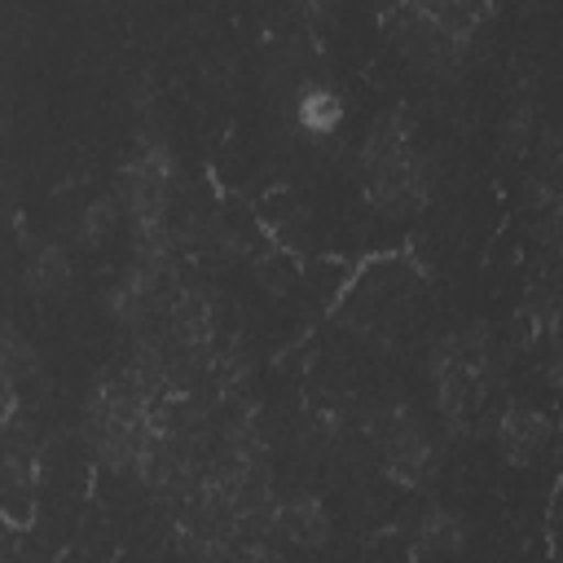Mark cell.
<instances>
[{
	"instance_id": "52a82bcc",
	"label": "cell",
	"mask_w": 563,
	"mask_h": 563,
	"mask_svg": "<svg viewBox=\"0 0 563 563\" xmlns=\"http://www.w3.org/2000/svg\"><path fill=\"white\" fill-rule=\"evenodd\" d=\"M295 114H299V128H303V132H317V136H325V132H334V128L343 123V101H339L330 88H321V84H308V88L299 92V106H295Z\"/></svg>"
},
{
	"instance_id": "3957f363",
	"label": "cell",
	"mask_w": 563,
	"mask_h": 563,
	"mask_svg": "<svg viewBox=\"0 0 563 563\" xmlns=\"http://www.w3.org/2000/svg\"><path fill=\"white\" fill-rule=\"evenodd\" d=\"M387 26H391V40L400 44V53L413 62V66H422V70H431V75H449V70H457V62H462V44L457 40H449L413 0H400L391 13H387Z\"/></svg>"
},
{
	"instance_id": "7c38bea8",
	"label": "cell",
	"mask_w": 563,
	"mask_h": 563,
	"mask_svg": "<svg viewBox=\"0 0 563 563\" xmlns=\"http://www.w3.org/2000/svg\"><path fill=\"white\" fill-rule=\"evenodd\" d=\"M295 9L308 18V22H325L334 13V0H295Z\"/></svg>"
},
{
	"instance_id": "5b68a950",
	"label": "cell",
	"mask_w": 563,
	"mask_h": 563,
	"mask_svg": "<svg viewBox=\"0 0 563 563\" xmlns=\"http://www.w3.org/2000/svg\"><path fill=\"white\" fill-rule=\"evenodd\" d=\"M387 471H391L396 479H405V484L427 479V471H431V444H427V435H422L418 427L400 422V427L387 435Z\"/></svg>"
},
{
	"instance_id": "9c48e42d",
	"label": "cell",
	"mask_w": 563,
	"mask_h": 563,
	"mask_svg": "<svg viewBox=\"0 0 563 563\" xmlns=\"http://www.w3.org/2000/svg\"><path fill=\"white\" fill-rule=\"evenodd\" d=\"M457 545H462V523H457V519L431 515V519L422 523V537H418V550H422V554H449V550H457Z\"/></svg>"
},
{
	"instance_id": "6da1fadb",
	"label": "cell",
	"mask_w": 563,
	"mask_h": 563,
	"mask_svg": "<svg viewBox=\"0 0 563 563\" xmlns=\"http://www.w3.org/2000/svg\"><path fill=\"white\" fill-rule=\"evenodd\" d=\"M361 172H365V189L369 198L391 211V216H409L427 202L431 180L422 158L409 150V136L400 128V119H378L365 150H361Z\"/></svg>"
},
{
	"instance_id": "8992f818",
	"label": "cell",
	"mask_w": 563,
	"mask_h": 563,
	"mask_svg": "<svg viewBox=\"0 0 563 563\" xmlns=\"http://www.w3.org/2000/svg\"><path fill=\"white\" fill-rule=\"evenodd\" d=\"M497 435H501V449L510 453V462H528V457L541 453L550 427H545L541 413H523V409H515V413L501 418V431H497Z\"/></svg>"
},
{
	"instance_id": "30bf717a",
	"label": "cell",
	"mask_w": 563,
	"mask_h": 563,
	"mask_svg": "<svg viewBox=\"0 0 563 563\" xmlns=\"http://www.w3.org/2000/svg\"><path fill=\"white\" fill-rule=\"evenodd\" d=\"M66 277H70V264L62 260L57 246L35 251V260H31V290H57Z\"/></svg>"
},
{
	"instance_id": "8fae6325",
	"label": "cell",
	"mask_w": 563,
	"mask_h": 563,
	"mask_svg": "<svg viewBox=\"0 0 563 563\" xmlns=\"http://www.w3.org/2000/svg\"><path fill=\"white\" fill-rule=\"evenodd\" d=\"M110 224H114V207H110V202H92V207L84 211V238H88V242H101V238L110 233Z\"/></svg>"
},
{
	"instance_id": "277c9868",
	"label": "cell",
	"mask_w": 563,
	"mask_h": 563,
	"mask_svg": "<svg viewBox=\"0 0 563 563\" xmlns=\"http://www.w3.org/2000/svg\"><path fill=\"white\" fill-rule=\"evenodd\" d=\"M449 40H457L462 48L471 44V35L484 26V18L493 13V0H413Z\"/></svg>"
},
{
	"instance_id": "ba28073f",
	"label": "cell",
	"mask_w": 563,
	"mask_h": 563,
	"mask_svg": "<svg viewBox=\"0 0 563 563\" xmlns=\"http://www.w3.org/2000/svg\"><path fill=\"white\" fill-rule=\"evenodd\" d=\"M277 528H282V537H290V541H299V545H317L321 537H325V515H321V506L317 501H290L282 515H277Z\"/></svg>"
},
{
	"instance_id": "7a4b0ae2",
	"label": "cell",
	"mask_w": 563,
	"mask_h": 563,
	"mask_svg": "<svg viewBox=\"0 0 563 563\" xmlns=\"http://www.w3.org/2000/svg\"><path fill=\"white\" fill-rule=\"evenodd\" d=\"M435 387H440V413L462 427L475 405L484 400V343H479V330H466V334H453L435 361Z\"/></svg>"
}]
</instances>
